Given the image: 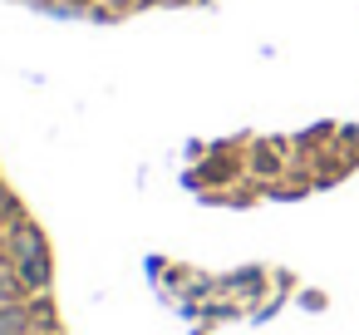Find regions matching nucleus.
Returning a JSON list of instances; mask_svg holds the SVG:
<instances>
[{
    "mask_svg": "<svg viewBox=\"0 0 359 335\" xmlns=\"http://www.w3.org/2000/svg\"><path fill=\"white\" fill-rule=\"evenodd\" d=\"M0 335H60L50 251L6 168H0Z\"/></svg>",
    "mask_w": 359,
    "mask_h": 335,
    "instance_id": "f257e3e1",
    "label": "nucleus"
},
{
    "mask_svg": "<svg viewBox=\"0 0 359 335\" xmlns=\"http://www.w3.org/2000/svg\"><path fill=\"white\" fill-rule=\"evenodd\" d=\"M15 6H30V11H45V15H65V20L123 25V20L158 15V11H187V6H207V0H15Z\"/></svg>",
    "mask_w": 359,
    "mask_h": 335,
    "instance_id": "f03ea898",
    "label": "nucleus"
}]
</instances>
